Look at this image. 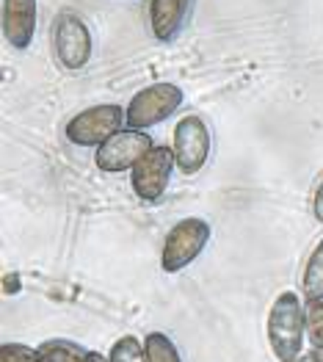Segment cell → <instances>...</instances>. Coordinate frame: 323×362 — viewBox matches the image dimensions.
<instances>
[{
	"instance_id": "obj_1",
	"label": "cell",
	"mask_w": 323,
	"mask_h": 362,
	"mask_svg": "<svg viewBox=\"0 0 323 362\" xmlns=\"http://www.w3.org/2000/svg\"><path fill=\"white\" fill-rule=\"evenodd\" d=\"M268 346L276 362H301L304 357V337H307V302L295 291H282L265 321Z\"/></svg>"
},
{
	"instance_id": "obj_2",
	"label": "cell",
	"mask_w": 323,
	"mask_h": 362,
	"mask_svg": "<svg viewBox=\"0 0 323 362\" xmlns=\"http://www.w3.org/2000/svg\"><path fill=\"white\" fill-rule=\"evenodd\" d=\"M210 224L199 216H188L180 218L175 227L169 230L166 241H163V252H160V269L166 274H177L188 269L210 243Z\"/></svg>"
},
{
	"instance_id": "obj_3",
	"label": "cell",
	"mask_w": 323,
	"mask_h": 362,
	"mask_svg": "<svg viewBox=\"0 0 323 362\" xmlns=\"http://www.w3.org/2000/svg\"><path fill=\"white\" fill-rule=\"evenodd\" d=\"M182 100H185V94L177 83H166V81L152 83L147 89L133 94V100L124 108V122H127V127L147 133L149 127L169 119L182 105Z\"/></svg>"
},
{
	"instance_id": "obj_4",
	"label": "cell",
	"mask_w": 323,
	"mask_h": 362,
	"mask_svg": "<svg viewBox=\"0 0 323 362\" xmlns=\"http://www.w3.org/2000/svg\"><path fill=\"white\" fill-rule=\"evenodd\" d=\"M124 108L117 103H102V105H91L86 111L75 114L66 122L64 133L69 139V144L75 147H102L111 136H117L119 130H124Z\"/></svg>"
},
{
	"instance_id": "obj_5",
	"label": "cell",
	"mask_w": 323,
	"mask_h": 362,
	"mask_svg": "<svg viewBox=\"0 0 323 362\" xmlns=\"http://www.w3.org/2000/svg\"><path fill=\"white\" fill-rule=\"evenodd\" d=\"M210 150H213V139H210V130L202 122V117L188 114L177 122L175 133H172V152H175L180 175H185V177L199 175L210 158Z\"/></svg>"
},
{
	"instance_id": "obj_6",
	"label": "cell",
	"mask_w": 323,
	"mask_h": 362,
	"mask_svg": "<svg viewBox=\"0 0 323 362\" xmlns=\"http://www.w3.org/2000/svg\"><path fill=\"white\" fill-rule=\"evenodd\" d=\"M50 39H53V50H56V59L64 69H83L88 61H91V50H94V39H91V30L88 25L72 11H59L53 17V30H50Z\"/></svg>"
},
{
	"instance_id": "obj_7",
	"label": "cell",
	"mask_w": 323,
	"mask_h": 362,
	"mask_svg": "<svg viewBox=\"0 0 323 362\" xmlns=\"http://www.w3.org/2000/svg\"><path fill=\"white\" fill-rule=\"evenodd\" d=\"M155 147H158V144L152 141L149 133L124 127V130H119L117 136H111L102 147H97L94 163H97L100 172H108V175L133 172L136 163H139L149 150H155Z\"/></svg>"
},
{
	"instance_id": "obj_8",
	"label": "cell",
	"mask_w": 323,
	"mask_h": 362,
	"mask_svg": "<svg viewBox=\"0 0 323 362\" xmlns=\"http://www.w3.org/2000/svg\"><path fill=\"white\" fill-rule=\"evenodd\" d=\"M175 169H177V160L172 147H155V150H149L136 163V169L130 172V185H133L136 197L144 199V202H158L166 194Z\"/></svg>"
},
{
	"instance_id": "obj_9",
	"label": "cell",
	"mask_w": 323,
	"mask_h": 362,
	"mask_svg": "<svg viewBox=\"0 0 323 362\" xmlns=\"http://www.w3.org/2000/svg\"><path fill=\"white\" fill-rule=\"evenodd\" d=\"M39 0H3V36L14 50H28L36 33Z\"/></svg>"
},
{
	"instance_id": "obj_10",
	"label": "cell",
	"mask_w": 323,
	"mask_h": 362,
	"mask_svg": "<svg viewBox=\"0 0 323 362\" xmlns=\"http://www.w3.org/2000/svg\"><path fill=\"white\" fill-rule=\"evenodd\" d=\"M191 0H149V28L155 39L172 42L188 20Z\"/></svg>"
},
{
	"instance_id": "obj_11",
	"label": "cell",
	"mask_w": 323,
	"mask_h": 362,
	"mask_svg": "<svg viewBox=\"0 0 323 362\" xmlns=\"http://www.w3.org/2000/svg\"><path fill=\"white\" fill-rule=\"evenodd\" d=\"M39 354H42V362H88L86 349L81 343L64 340V337L39 343Z\"/></svg>"
},
{
	"instance_id": "obj_12",
	"label": "cell",
	"mask_w": 323,
	"mask_h": 362,
	"mask_svg": "<svg viewBox=\"0 0 323 362\" xmlns=\"http://www.w3.org/2000/svg\"><path fill=\"white\" fill-rule=\"evenodd\" d=\"M301 293H304V299H321L323 296V238L315 243L312 255H310L307 263H304Z\"/></svg>"
},
{
	"instance_id": "obj_13",
	"label": "cell",
	"mask_w": 323,
	"mask_h": 362,
	"mask_svg": "<svg viewBox=\"0 0 323 362\" xmlns=\"http://www.w3.org/2000/svg\"><path fill=\"white\" fill-rule=\"evenodd\" d=\"M144 351H147V362H182L175 340L163 332H149L144 337Z\"/></svg>"
},
{
	"instance_id": "obj_14",
	"label": "cell",
	"mask_w": 323,
	"mask_h": 362,
	"mask_svg": "<svg viewBox=\"0 0 323 362\" xmlns=\"http://www.w3.org/2000/svg\"><path fill=\"white\" fill-rule=\"evenodd\" d=\"M108 362H147L144 351V340H139L136 334H124L108 351Z\"/></svg>"
},
{
	"instance_id": "obj_15",
	"label": "cell",
	"mask_w": 323,
	"mask_h": 362,
	"mask_svg": "<svg viewBox=\"0 0 323 362\" xmlns=\"http://www.w3.org/2000/svg\"><path fill=\"white\" fill-rule=\"evenodd\" d=\"M307 343L312 349H323V296L307 299Z\"/></svg>"
},
{
	"instance_id": "obj_16",
	"label": "cell",
	"mask_w": 323,
	"mask_h": 362,
	"mask_svg": "<svg viewBox=\"0 0 323 362\" xmlns=\"http://www.w3.org/2000/svg\"><path fill=\"white\" fill-rule=\"evenodd\" d=\"M0 362H42V354L39 349H30L25 343H3Z\"/></svg>"
},
{
	"instance_id": "obj_17",
	"label": "cell",
	"mask_w": 323,
	"mask_h": 362,
	"mask_svg": "<svg viewBox=\"0 0 323 362\" xmlns=\"http://www.w3.org/2000/svg\"><path fill=\"white\" fill-rule=\"evenodd\" d=\"M11 293H20V276L17 274L3 276V296H11Z\"/></svg>"
},
{
	"instance_id": "obj_18",
	"label": "cell",
	"mask_w": 323,
	"mask_h": 362,
	"mask_svg": "<svg viewBox=\"0 0 323 362\" xmlns=\"http://www.w3.org/2000/svg\"><path fill=\"white\" fill-rule=\"evenodd\" d=\"M312 213H315V218L323 224V180L318 182V188L312 194Z\"/></svg>"
},
{
	"instance_id": "obj_19",
	"label": "cell",
	"mask_w": 323,
	"mask_h": 362,
	"mask_svg": "<svg viewBox=\"0 0 323 362\" xmlns=\"http://www.w3.org/2000/svg\"><path fill=\"white\" fill-rule=\"evenodd\" d=\"M307 360H310V362H323V349H310Z\"/></svg>"
},
{
	"instance_id": "obj_20",
	"label": "cell",
	"mask_w": 323,
	"mask_h": 362,
	"mask_svg": "<svg viewBox=\"0 0 323 362\" xmlns=\"http://www.w3.org/2000/svg\"><path fill=\"white\" fill-rule=\"evenodd\" d=\"M88 362H108V357L100 351H88Z\"/></svg>"
}]
</instances>
